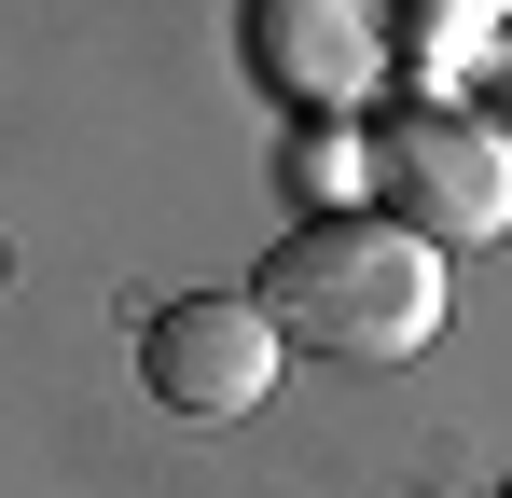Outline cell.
<instances>
[{"label": "cell", "instance_id": "obj_1", "mask_svg": "<svg viewBox=\"0 0 512 498\" xmlns=\"http://www.w3.org/2000/svg\"><path fill=\"white\" fill-rule=\"evenodd\" d=\"M250 305L277 319V346H319L346 374H388L443 332V249L416 222H374V208H333L305 236H277V263L250 277Z\"/></svg>", "mask_w": 512, "mask_h": 498}, {"label": "cell", "instance_id": "obj_2", "mask_svg": "<svg viewBox=\"0 0 512 498\" xmlns=\"http://www.w3.org/2000/svg\"><path fill=\"white\" fill-rule=\"evenodd\" d=\"M139 388L194 429H222V415H263L277 388V319H263L250 291H180L139 319Z\"/></svg>", "mask_w": 512, "mask_h": 498}, {"label": "cell", "instance_id": "obj_3", "mask_svg": "<svg viewBox=\"0 0 512 498\" xmlns=\"http://www.w3.org/2000/svg\"><path fill=\"white\" fill-rule=\"evenodd\" d=\"M374 180L402 194V222H416L429 249H471L512 222V166L485 125H443V111H416V125H388V153H374Z\"/></svg>", "mask_w": 512, "mask_h": 498}, {"label": "cell", "instance_id": "obj_4", "mask_svg": "<svg viewBox=\"0 0 512 498\" xmlns=\"http://www.w3.org/2000/svg\"><path fill=\"white\" fill-rule=\"evenodd\" d=\"M416 498H443V485H416Z\"/></svg>", "mask_w": 512, "mask_h": 498}, {"label": "cell", "instance_id": "obj_5", "mask_svg": "<svg viewBox=\"0 0 512 498\" xmlns=\"http://www.w3.org/2000/svg\"><path fill=\"white\" fill-rule=\"evenodd\" d=\"M499 498H512V485H499Z\"/></svg>", "mask_w": 512, "mask_h": 498}]
</instances>
